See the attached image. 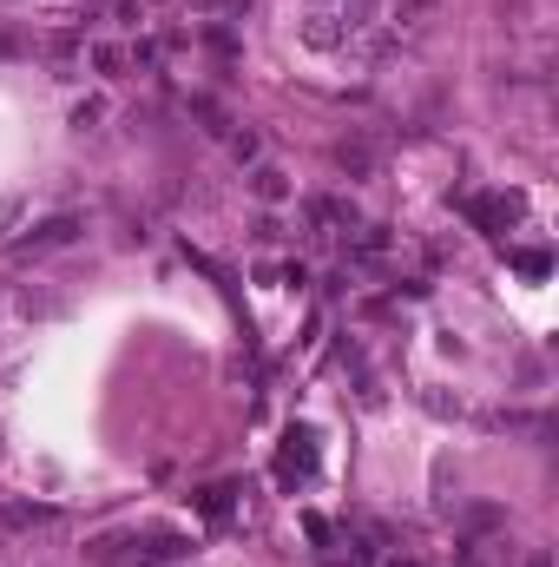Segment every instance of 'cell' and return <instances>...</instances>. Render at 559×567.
I'll return each instance as SVG.
<instances>
[{"label":"cell","mask_w":559,"mask_h":567,"mask_svg":"<svg viewBox=\"0 0 559 567\" xmlns=\"http://www.w3.org/2000/svg\"><path fill=\"white\" fill-rule=\"evenodd\" d=\"M434 7H442V0H395V27H428L434 21Z\"/></svg>","instance_id":"8992f818"},{"label":"cell","mask_w":559,"mask_h":567,"mask_svg":"<svg viewBox=\"0 0 559 567\" xmlns=\"http://www.w3.org/2000/svg\"><path fill=\"white\" fill-rule=\"evenodd\" d=\"M224 495H231V489H205V495H198V508H205V514H211V522H217V514H224V508H231V502H224Z\"/></svg>","instance_id":"30bf717a"},{"label":"cell","mask_w":559,"mask_h":567,"mask_svg":"<svg viewBox=\"0 0 559 567\" xmlns=\"http://www.w3.org/2000/svg\"><path fill=\"white\" fill-rule=\"evenodd\" d=\"M343 33H349V27H336V13H323V7H316L310 21H303V40H310V46H336Z\"/></svg>","instance_id":"5b68a950"},{"label":"cell","mask_w":559,"mask_h":567,"mask_svg":"<svg viewBox=\"0 0 559 567\" xmlns=\"http://www.w3.org/2000/svg\"><path fill=\"white\" fill-rule=\"evenodd\" d=\"M250 192H257L263 205H283V198H290V172H283V165H250Z\"/></svg>","instance_id":"277c9868"},{"label":"cell","mask_w":559,"mask_h":567,"mask_svg":"<svg viewBox=\"0 0 559 567\" xmlns=\"http://www.w3.org/2000/svg\"><path fill=\"white\" fill-rule=\"evenodd\" d=\"M500 522H506L500 508H467V528H474V535H481V528H500Z\"/></svg>","instance_id":"9c48e42d"},{"label":"cell","mask_w":559,"mask_h":567,"mask_svg":"<svg viewBox=\"0 0 559 567\" xmlns=\"http://www.w3.org/2000/svg\"><path fill=\"white\" fill-rule=\"evenodd\" d=\"M283 475H303V481L316 475V436L310 429H290V436H283Z\"/></svg>","instance_id":"3957f363"},{"label":"cell","mask_w":559,"mask_h":567,"mask_svg":"<svg viewBox=\"0 0 559 567\" xmlns=\"http://www.w3.org/2000/svg\"><path fill=\"white\" fill-rule=\"evenodd\" d=\"M388 567H415V561H388Z\"/></svg>","instance_id":"9a60e30c"},{"label":"cell","mask_w":559,"mask_h":567,"mask_svg":"<svg viewBox=\"0 0 559 567\" xmlns=\"http://www.w3.org/2000/svg\"><path fill=\"white\" fill-rule=\"evenodd\" d=\"M527 567H553V561H547V547H539V555H527Z\"/></svg>","instance_id":"5bb4252c"},{"label":"cell","mask_w":559,"mask_h":567,"mask_svg":"<svg viewBox=\"0 0 559 567\" xmlns=\"http://www.w3.org/2000/svg\"><path fill=\"white\" fill-rule=\"evenodd\" d=\"M93 60L106 66V73H118V66H126V53H118V46H93Z\"/></svg>","instance_id":"7c38bea8"},{"label":"cell","mask_w":559,"mask_h":567,"mask_svg":"<svg viewBox=\"0 0 559 567\" xmlns=\"http://www.w3.org/2000/svg\"><path fill=\"white\" fill-rule=\"evenodd\" d=\"M20 310H27V316H53V310H60V297H46V291H27V297H20Z\"/></svg>","instance_id":"ba28073f"},{"label":"cell","mask_w":559,"mask_h":567,"mask_svg":"<svg viewBox=\"0 0 559 567\" xmlns=\"http://www.w3.org/2000/svg\"><path fill=\"white\" fill-rule=\"evenodd\" d=\"M336 172H349V178H376V165H382V152L369 139H336Z\"/></svg>","instance_id":"7a4b0ae2"},{"label":"cell","mask_w":559,"mask_h":567,"mask_svg":"<svg viewBox=\"0 0 559 567\" xmlns=\"http://www.w3.org/2000/svg\"><path fill=\"white\" fill-rule=\"evenodd\" d=\"M79 238V211H53V218H40L20 238V258H46V251H66V244Z\"/></svg>","instance_id":"6da1fadb"},{"label":"cell","mask_w":559,"mask_h":567,"mask_svg":"<svg viewBox=\"0 0 559 567\" xmlns=\"http://www.w3.org/2000/svg\"><path fill=\"white\" fill-rule=\"evenodd\" d=\"M231 152H237V159H250V165H257V132H231Z\"/></svg>","instance_id":"8fae6325"},{"label":"cell","mask_w":559,"mask_h":567,"mask_svg":"<svg viewBox=\"0 0 559 567\" xmlns=\"http://www.w3.org/2000/svg\"><path fill=\"white\" fill-rule=\"evenodd\" d=\"M13 218H20V198H0V231H7Z\"/></svg>","instance_id":"4fadbf2b"},{"label":"cell","mask_w":559,"mask_h":567,"mask_svg":"<svg viewBox=\"0 0 559 567\" xmlns=\"http://www.w3.org/2000/svg\"><path fill=\"white\" fill-rule=\"evenodd\" d=\"M99 119H106V99H79V106H73V126H79V132L99 126Z\"/></svg>","instance_id":"52a82bcc"}]
</instances>
